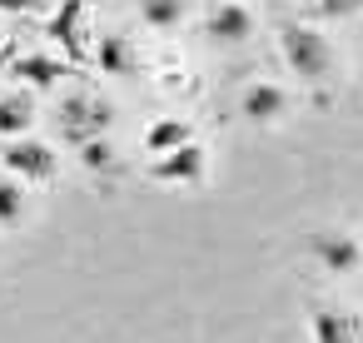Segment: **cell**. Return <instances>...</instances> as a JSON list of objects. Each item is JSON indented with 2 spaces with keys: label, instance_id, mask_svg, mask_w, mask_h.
Listing matches in <instances>:
<instances>
[{
  "label": "cell",
  "instance_id": "17",
  "mask_svg": "<svg viewBox=\"0 0 363 343\" xmlns=\"http://www.w3.org/2000/svg\"><path fill=\"white\" fill-rule=\"evenodd\" d=\"M363 6V0H318V11H323V21H343V16H353Z\"/></svg>",
  "mask_w": 363,
  "mask_h": 343
},
{
  "label": "cell",
  "instance_id": "13",
  "mask_svg": "<svg viewBox=\"0 0 363 343\" xmlns=\"http://www.w3.org/2000/svg\"><path fill=\"white\" fill-rule=\"evenodd\" d=\"M179 145H189V125H184V120H155V125L145 130V150H150V154H169V150H179Z\"/></svg>",
  "mask_w": 363,
  "mask_h": 343
},
{
  "label": "cell",
  "instance_id": "12",
  "mask_svg": "<svg viewBox=\"0 0 363 343\" xmlns=\"http://www.w3.org/2000/svg\"><path fill=\"white\" fill-rule=\"evenodd\" d=\"M95 60H100L105 75H135V70H140V65H135V45H130L125 35H100Z\"/></svg>",
  "mask_w": 363,
  "mask_h": 343
},
{
  "label": "cell",
  "instance_id": "6",
  "mask_svg": "<svg viewBox=\"0 0 363 343\" xmlns=\"http://www.w3.org/2000/svg\"><path fill=\"white\" fill-rule=\"evenodd\" d=\"M150 179H160V184H199V179H204V150L189 140V145L160 154V159L150 164Z\"/></svg>",
  "mask_w": 363,
  "mask_h": 343
},
{
  "label": "cell",
  "instance_id": "16",
  "mask_svg": "<svg viewBox=\"0 0 363 343\" xmlns=\"http://www.w3.org/2000/svg\"><path fill=\"white\" fill-rule=\"evenodd\" d=\"M80 159H85V169H110V164H115V150H110L105 135H100V140H85V145H80Z\"/></svg>",
  "mask_w": 363,
  "mask_h": 343
},
{
  "label": "cell",
  "instance_id": "19",
  "mask_svg": "<svg viewBox=\"0 0 363 343\" xmlns=\"http://www.w3.org/2000/svg\"><path fill=\"white\" fill-rule=\"evenodd\" d=\"M85 6H95V0H85Z\"/></svg>",
  "mask_w": 363,
  "mask_h": 343
},
{
  "label": "cell",
  "instance_id": "4",
  "mask_svg": "<svg viewBox=\"0 0 363 343\" xmlns=\"http://www.w3.org/2000/svg\"><path fill=\"white\" fill-rule=\"evenodd\" d=\"M308 254L323 264V274H353V269L363 264L358 239L343 234V229H318V234H308Z\"/></svg>",
  "mask_w": 363,
  "mask_h": 343
},
{
  "label": "cell",
  "instance_id": "11",
  "mask_svg": "<svg viewBox=\"0 0 363 343\" xmlns=\"http://www.w3.org/2000/svg\"><path fill=\"white\" fill-rule=\"evenodd\" d=\"M11 75H21L30 90H55L70 70H65V60H50V55H21Z\"/></svg>",
  "mask_w": 363,
  "mask_h": 343
},
{
  "label": "cell",
  "instance_id": "15",
  "mask_svg": "<svg viewBox=\"0 0 363 343\" xmlns=\"http://www.w3.org/2000/svg\"><path fill=\"white\" fill-rule=\"evenodd\" d=\"M21 219H26V189H21V179H6V174H0V224L16 229Z\"/></svg>",
  "mask_w": 363,
  "mask_h": 343
},
{
  "label": "cell",
  "instance_id": "3",
  "mask_svg": "<svg viewBox=\"0 0 363 343\" xmlns=\"http://www.w3.org/2000/svg\"><path fill=\"white\" fill-rule=\"evenodd\" d=\"M6 169L16 174V179H55V169H60V159H55V150L45 145V140H6Z\"/></svg>",
  "mask_w": 363,
  "mask_h": 343
},
{
  "label": "cell",
  "instance_id": "14",
  "mask_svg": "<svg viewBox=\"0 0 363 343\" xmlns=\"http://www.w3.org/2000/svg\"><path fill=\"white\" fill-rule=\"evenodd\" d=\"M140 6V21L150 30H174L184 21V0H135Z\"/></svg>",
  "mask_w": 363,
  "mask_h": 343
},
{
  "label": "cell",
  "instance_id": "18",
  "mask_svg": "<svg viewBox=\"0 0 363 343\" xmlns=\"http://www.w3.org/2000/svg\"><path fill=\"white\" fill-rule=\"evenodd\" d=\"M35 6H40V0H0V11H6V16H26Z\"/></svg>",
  "mask_w": 363,
  "mask_h": 343
},
{
  "label": "cell",
  "instance_id": "5",
  "mask_svg": "<svg viewBox=\"0 0 363 343\" xmlns=\"http://www.w3.org/2000/svg\"><path fill=\"white\" fill-rule=\"evenodd\" d=\"M45 35H50L70 60H85V0H60L55 16L45 21Z\"/></svg>",
  "mask_w": 363,
  "mask_h": 343
},
{
  "label": "cell",
  "instance_id": "7",
  "mask_svg": "<svg viewBox=\"0 0 363 343\" xmlns=\"http://www.w3.org/2000/svg\"><path fill=\"white\" fill-rule=\"evenodd\" d=\"M308 333H313V343H358V338H363V318L348 313V308H323V303H313V308H308Z\"/></svg>",
  "mask_w": 363,
  "mask_h": 343
},
{
  "label": "cell",
  "instance_id": "9",
  "mask_svg": "<svg viewBox=\"0 0 363 343\" xmlns=\"http://www.w3.org/2000/svg\"><path fill=\"white\" fill-rule=\"evenodd\" d=\"M249 30H254V16H249L244 6H214L209 21H204V35L219 40V45H239Z\"/></svg>",
  "mask_w": 363,
  "mask_h": 343
},
{
  "label": "cell",
  "instance_id": "8",
  "mask_svg": "<svg viewBox=\"0 0 363 343\" xmlns=\"http://www.w3.org/2000/svg\"><path fill=\"white\" fill-rule=\"evenodd\" d=\"M239 110H244V120H249V125H279V120L289 115V95H284L279 85L259 80V85H249V90H244Z\"/></svg>",
  "mask_w": 363,
  "mask_h": 343
},
{
  "label": "cell",
  "instance_id": "1",
  "mask_svg": "<svg viewBox=\"0 0 363 343\" xmlns=\"http://www.w3.org/2000/svg\"><path fill=\"white\" fill-rule=\"evenodd\" d=\"M279 50H284V60H289V70H294L298 80H323L328 65H333V50H328L323 30H313V26H303V21H289V26L279 30Z\"/></svg>",
  "mask_w": 363,
  "mask_h": 343
},
{
  "label": "cell",
  "instance_id": "10",
  "mask_svg": "<svg viewBox=\"0 0 363 343\" xmlns=\"http://www.w3.org/2000/svg\"><path fill=\"white\" fill-rule=\"evenodd\" d=\"M30 125H35V95L30 90H16V95L0 100V140H21Z\"/></svg>",
  "mask_w": 363,
  "mask_h": 343
},
{
  "label": "cell",
  "instance_id": "2",
  "mask_svg": "<svg viewBox=\"0 0 363 343\" xmlns=\"http://www.w3.org/2000/svg\"><path fill=\"white\" fill-rule=\"evenodd\" d=\"M110 105L105 100H85V95H75V100H65L60 105V130H65V140L70 145H85V140H100L105 130H110Z\"/></svg>",
  "mask_w": 363,
  "mask_h": 343
}]
</instances>
